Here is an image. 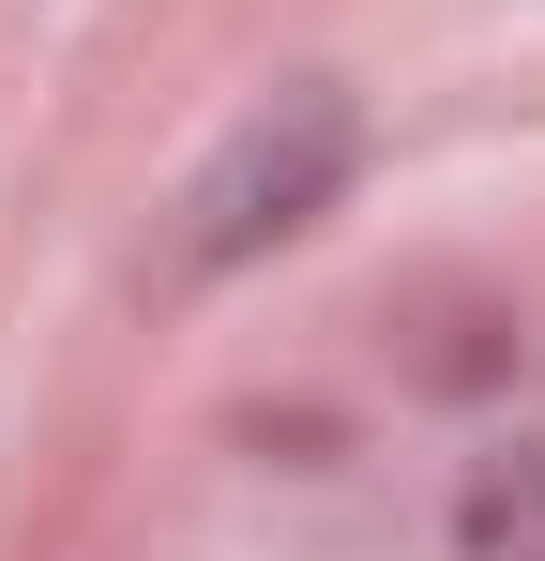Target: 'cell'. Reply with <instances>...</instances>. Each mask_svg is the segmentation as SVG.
<instances>
[{
	"label": "cell",
	"instance_id": "cell-1",
	"mask_svg": "<svg viewBox=\"0 0 545 561\" xmlns=\"http://www.w3.org/2000/svg\"><path fill=\"white\" fill-rule=\"evenodd\" d=\"M349 168H363V106L334 92V77L258 92L228 137H212V168L182 183L167 274H182V288H212V274H243V259H272V243H303V228L349 197Z\"/></svg>",
	"mask_w": 545,
	"mask_h": 561
}]
</instances>
